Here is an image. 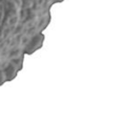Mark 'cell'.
Returning a JSON list of instances; mask_svg holds the SVG:
<instances>
[{
    "instance_id": "2",
    "label": "cell",
    "mask_w": 120,
    "mask_h": 124,
    "mask_svg": "<svg viewBox=\"0 0 120 124\" xmlns=\"http://www.w3.org/2000/svg\"><path fill=\"white\" fill-rule=\"evenodd\" d=\"M4 80H5V75H4L3 70H0V84H1V83H3Z\"/></svg>"
},
{
    "instance_id": "1",
    "label": "cell",
    "mask_w": 120,
    "mask_h": 124,
    "mask_svg": "<svg viewBox=\"0 0 120 124\" xmlns=\"http://www.w3.org/2000/svg\"><path fill=\"white\" fill-rule=\"evenodd\" d=\"M3 73L5 75V79H10L15 75V73H16V67H15V65H13V64H8V65L5 67V70H3Z\"/></svg>"
}]
</instances>
